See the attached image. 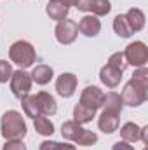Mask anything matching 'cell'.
I'll return each instance as SVG.
<instances>
[{
  "instance_id": "9",
  "label": "cell",
  "mask_w": 148,
  "mask_h": 150,
  "mask_svg": "<svg viewBox=\"0 0 148 150\" xmlns=\"http://www.w3.org/2000/svg\"><path fill=\"white\" fill-rule=\"evenodd\" d=\"M98 126L103 133L111 134L118 129V113L110 112V110H103L99 119H98Z\"/></svg>"
},
{
  "instance_id": "25",
  "label": "cell",
  "mask_w": 148,
  "mask_h": 150,
  "mask_svg": "<svg viewBox=\"0 0 148 150\" xmlns=\"http://www.w3.org/2000/svg\"><path fill=\"white\" fill-rule=\"evenodd\" d=\"M96 142H98V134H96V133H92V131H89V129H85V131H84V134H82V138H80V142H78L77 145L91 147V145H94Z\"/></svg>"
},
{
  "instance_id": "3",
  "label": "cell",
  "mask_w": 148,
  "mask_h": 150,
  "mask_svg": "<svg viewBox=\"0 0 148 150\" xmlns=\"http://www.w3.org/2000/svg\"><path fill=\"white\" fill-rule=\"evenodd\" d=\"M147 87H148V82H141V80H136V79H131L120 98H122V103L129 105V107H140L147 101Z\"/></svg>"
},
{
  "instance_id": "7",
  "label": "cell",
  "mask_w": 148,
  "mask_h": 150,
  "mask_svg": "<svg viewBox=\"0 0 148 150\" xmlns=\"http://www.w3.org/2000/svg\"><path fill=\"white\" fill-rule=\"evenodd\" d=\"M54 35H56L59 44L68 45V44L75 42V38L78 35V26H77V23L72 21V19H63V21L58 23V26L54 30Z\"/></svg>"
},
{
  "instance_id": "33",
  "label": "cell",
  "mask_w": 148,
  "mask_h": 150,
  "mask_svg": "<svg viewBox=\"0 0 148 150\" xmlns=\"http://www.w3.org/2000/svg\"><path fill=\"white\" fill-rule=\"evenodd\" d=\"M63 150H75V147L70 143H63Z\"/></svg>"
},
{
  "instance_id": "22",
  "label": "cell",
  "mask_w": 148,
  "mask_h": 150,
  "mask_svg": "<svg viewBox=\"0 0 148 150\" xmlns=\"http://www.w3.org/2000/svg\"><path fill=\"white\" fill-rule=\"evenodd\" d=\"M33 126H35V131H37L38 134H42V136H51V134L54 133V124H52L45 115L35 117Z\"/></svg>"
},
{
  "instance_id": "32",
  "label": "cell",
  "mask_w": 148,
  "mask_h": 150,
  "mask_svg": "<svg viewBox=\"0 0 148 150\" xmlns=\"http://www.w3.org/2000/svg\"><path fill=\"white\" fill-rule=\"evenodd\" d=\"M59 2H61L63 5H66L68 9H70V7H77V4H78V0H59Z\"/></svg>"
},
{
  "instance_id": "16",
  "label": "cell",
  "mask_w": 148,
  "mask_h": 150,
  "mask_svg": "<svg viewBox=\"0 0 148 150\" xmlns=\"http://www.w3.org/2000/svg\"><path fill=\"white\" fill-rule=\"evenodd\" d=\"M30 75H32V80L37 82L38 86H45V84L51 82V79H52L54 72H52V68L47 67V65H37Z\"/></svg>"
},
{
  "instance_id": "17",
  "label": "cell",
  "mask_w": 148,
  "mask_h": 150,
  "mask_svg": "<svg viewBox=\"0 0 148 150\" xmlns=\"http://www.w3.org/2000/svg\"><path fill=\"white\" fill-rule=\"evenodd\" d=\"M140 133H141V127L134 122H125L120 129V136H122V142H127V143H136L140 142Z\"/></svg>"
},
{
  "instance_id": "24",
  "label": "cell",
  "mask_w": 148,
  "mask_h": 150,
  "mask_svg": "<svg viewBox=\"0 0 148 150\" xmlns=\"http://www.w3.org/2000/svg\"><path fill=\"white\" fill-rule=\"evenodd\" d=\"M91 11H92V14H94L96 18H99V16H106V14L111 11L110 0H94Z\"/></svg>"
},
{
  "instance_id": "19",
  "label": "cell",
  "mask_w": 148,
  "mask_h": 150,
  "mask_svg": "<svg viewBox=\"0 0 148 150\" xmlns=\"http://www.w3.org/2000/svg\"><path fill=\"white\" fill-rule=\"evenodd\" d=\"M122 98H120V94H117V93H113L110 91L108 94H105V101H103V110H110V112H115L120 115L122 112Z\"/></svg>"
},
{
  "instance_id": "12",
  "label": "cell",
  "mask_w": 148,
  "mask_h": 150,
  "mask_svg": "<svg viewBox=\"0 0 148 150\" xmlns=\"http://www.w3.org/2000/svg\"><path fill=\"white\" fill-rule=\"evenodd\" d=\"M99 80H101L106 87L115 89V87L120 84V80H122V72L115 70L113 67H110V65L106 63V65L101 68V72H99Z\"/></svg>"
},
{
  "instance_id": "31",
  "label": "cell",
  "mask_w": 148,
  "mask_h": 150,
  "mask_svg": "<svg viewBox=\"0 0 148 150\" xmlns=\"http://www.w3.org/2000/svg\"><path fill=\"white\" fill-rule=\"evenodd\" d=\"M140 140H141L143 143H148V126L141 127V133H140Z\"/></svg>"
},
{
  "instance_id": "30",
  "label": "cell",
  "mask_w": 148,
  "mask_h": 150,
  "mask_svg": "<svg viewBox=\"0 0 148 150\" xmlns=\"http://www.w3.org/2000/svg\"><path fill=\"white\" fill-rule=\"evenodd\" d=\"M111 150H134L132 145H129L127 142H117L115 145H113V149Z\"/></svg>"
},
{
  "instance_id": "1",
  "label": "cell",
  "mask_w": 148,
  "mask_h": 150,
  "mask_svg": "<svg viewBox=\"0 0 148 150\" xmlns=\"http://www.w3.org/2000/svg\"><path fill=\"white\" fill-rule=\"evenodd\" d=\"M2 136L9 140H23L26 136V124L23 115L16 110H9L2 115Z\"/></svg>"
},
{
  "instance_id": "18",
  "label": "cell",
  "mask_w": 148,
  "mask_h": 150,
  "mask_svg": "<svg viewBox=\"0 0 148 150\" xmlns=\"http://www.w3.org/2000/svg\"><path fill=\"white\" fill-rule=\"evenodd\" d=\"M21 107H23L25 115H26V117H30V119H35V117L40 115L37 96H33V94H25V96L21 98Z\"/></svg>"
},
{
  "instance_id": "5",
  "label": "cell",
  "mask_w": 148,
  "mask_h": 150,
  "mask_svg": "<svg viewBox=\"0 0 148 150\" xmlns=\"http://www.w3.org/2000/svg\"><path fill=\"white\" fill-rule=\"evenodd\" d=\"M32 75L26 74L25 70H18V72H12L11 75V91L16 98H23L25 94L30 93L32 89Z\"/></svg>"
},
{
  "instance_id": "28",
  "label": "cell",
  "mask_w": 148,
  "mask_h": 150,
  "mask_svg": "<svg viewBox=\"0 0 148 150\" xmlns=\"http://www.w3.org/2000/svg\"><path fill=\"white\" fill-rule=\"evenodd\" d=\"M40 150H63V143L58 142H42L40 143Z\"/></svg>"
},
{
  "instance_id": "6",
  "label": "cell",
  "mask_w": 148,
  "mask_h": 150,
  "mask_svg": "<svg viewBox=\"0 0 148 150\" xmlns=\"http://www.w3.org/2000/svg\"><path fill=\"white\" fill-rule=\"evenodd\" d=\"M103 101H105V93L98 86H87L80 94V105H84L94 112L103 107Z\"/></svg>"
},
{
  "instance_id": "4",
  "label": "cell",
  "mask_w": 148,
  "mask_h": 150,
  "mask_svg": "<svg viewBox=\"0 0 148 150\" xmlns=\"http://www.w3.org/2000/svg\"><path fill=\"white\" fill-rule=\"evenodd\" d=\"M124 56L127 59V65H132L134 68H141V67H147L148 63V47L145 45V42L138 40V42H132L125 47L124 51Z\"/></svg>"
},
{
  "instance_id": "2",
  "label": "cell",
  "mask_w": 148,
  "mask_h": 150,
  "mask_svg": "<svg viewBox=\"0 0 148 150\" xmlns=\"http://www.w3.org/2000/svg\"><path fill=\"white\" fill-rule=\"evenodd\" d=\"M9 58L11 61H14L18 67H21V70L28 68L33 65L35 61V49L30 42L26 40H18L11 45L9 49Z\"/></svg>"
},
{
  "instance_id": "21",
  "label": "cell",
  "mask_w": 148,
  "mask_h": 150,
  "mask_svg": "<svg viewBox=\"0 0 148 150\" xmlns=\"http://www.w3.org/2000/svg\"><path fill=\"white\" fill-rule=\"evenodd\" d=\"M94 117H96V112H94V110H91V108H87V107H84V105H80V103L73 108V120L78 122V124H87V122H91Z\"/></svg>"
},
{
  "instance_id": "11",
  "label": "cell",
  "mask_w": 148,
  "mask_h": 150,
  "mask_svg": "<svg viewBox=\"0 0 148 150\" xmlns=\"http://www.w3.org/2000/svg\"><path fill=\"white\" fill-rule=\"evenodd\" d=\"M37 101H38V110H40V115L49 117V115H54V113L58 112V103H56V100H54L49 93L40 91V93L37 94Z\"/></svg>"
},
{
  "instance_id": "27",
  "label": "cell",
  "mask_w": 148,
  "mask_h": 150,
  "mask_svg": "<svg viewBox=\"0 0 148 150\" xmlns=\"http://www.w3.org/2000/svg\"><path fill=\"white\" fill-rule=\"evenodd\" d=\"M4 150H26V147L21 140H9L4 145Z\"/></svg>"
},
{
  "instance_id": "20",
  "label": "cell",
  "mask_w": 148,
  "mask_h": 150,
  "mask_svg": "<svg viewBox=\"0 0 148 150\" xmlns=\"http://www.w3.org/2000/svg\"><path fill=\"white\" fill-rule=\"evenodd\" d=\"M113 30H115V33H117L118 37H122V38H127V37L132 35V30H131V26H129V23H127L125 14L115 16V19H113Z\"/></svg>"
},
{
  "instance_id": "29",
  "label": "cell",
  "mask_w": 148,
  "mask_h": 150,
  "mask_svg": "<svg viewBox=\"0 0 148 150\" xmlns=\"http://www.w3.org/2000/svg\"><path fill=\"white\" fill-rule=\"evenodd\" d=\"M92 4H94V0H78L77 7H78V11H82V12H89V11L92 9Z\"/></svg>"
},
{
  "instance_id": "15",
  "label": "cell",
  "mask_w": 148,
  "mask_h": 150,
  "mask_svg": "<svg viewBox=\"0 0 148 150\" xmlns=\"http://www.w3.org/2000/svg\"><path fill=\"white\" fill-rule=\"evenodd\" d=\"M125 18H127V23H129V26H131L132 33H136V32H141V30H143V26H145V14H143V11H141V9H136V7L129 9V11H127V14H125Z\"/></svg>"
},
{
  "instance_id": "13",
  "label": "cell",
  "mask_w": 148,
  "mask_h": 150,
  "mask_svg": "<svg viewBox=\"0 0 148 150\" xmlns=\"http://www.w3.org/2000/svg\"><path fill=\"white\" fill-rule=\"evenodd\" d=\"M84 131H85V129L82 127V124H78V122H75V120H66V122L61 126V134H63V138H65V140H70V142H75V143L80 142Z\"/></svg>"
},
{
  "instance_id": "26",
  "label": "cell",
  "mask_w": 148,
  "mask_h": 150,
  "mask_svg": "<svg viewBox=\"0 0 148 150\" xmlns=\"http://www.w3.org/2000/svg\"><path fill=\"white\" fill-rule=\"evenodd\" d=\"M12 75V67L9 61L0 59V82H9Z\"/></svg>"
},
{
  "instance_id": "10",
  "label": "cell",
  "mask_w": 148,
  "mask_h": 150,
  "mask_svg": "<svg viewBox=\"0 0 148 150\" xmlns=\"http://www.w3.org/2000/svg\"><path fill=\"white\" fill-rule=\"evenodd\" d=\"M77 26H78V32L85 37H96L101 30V23L96 16H84Z\"/></svg>"
},
{
  "instance_id": "23",
  "label": "cell",
  "mask_w": 148,
  "mask_h": 150,
  "mask_svg": "<svg viewBox=\"0 0 148 150\" xmlns=\"http://www.w3.org/2000/svg\"><path fill=\"white\" fill-rule=\"evenodd\" d=\"M108 65L113 67L115 70L122 72V74H124V70L129 67V65H127V59H125V56H124V52H120V51H118V52H113L110 58H108Z\"/></svg>"
},
{
  "instance_id": "8",
  "label": "cell",
  "mask_w": 148,
  "mask_h": 150,
  "mask_svg": "<svg viewBox=\"0 0 148 150\" xmlns=\"http://www.w3.org/2000/svg\"><path fill=\"white\" fill-rule=\"evenodd\" d=\"M77 84H78V80H77V77L73 74H70V72L61 74L58 77V80H56V91H58L59 96L70 98V96H73Z\"/></svg>"
},
{
  "instance_id": "14",
  "label": "cell",
  "mask_w": 148,
  "mask_h": 150,
  "mask_svg": "<svg viewBox=\"0 0 148 150\" xmlns=\"http://www.w3.org/2000/svg\"><path fill=\"white\" fill-rule=\"evenodd\" d=\"M68 7L66 5H63L59 0H49V4H47V9H45V12L49 14V18L51 19H54V21H63V19H66V16H68Z\"/></svg>"
}]
</instances>
